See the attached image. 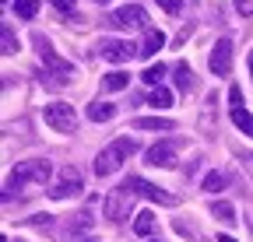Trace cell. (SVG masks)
<instances>
[{
  "instance_id": "obj_5",
  "label": "cell",
  "mask_w": 253,
  "mask_h": 242,
  "mask_svg": "<svg viewBox=\"0 0 253 242\" xmlns=\"http://www.w3.org/2000/svg\"><path fill=\"white\" fill-rule=\"evenodd\" d=\"M42 119H46V127H53L56 134H74V130H78V112H74V105H67V102L46 105V109H42Z\"/></svg>"
},
{
  "instance_id": "obj_1",
  "label": "cell",
  "mask_w": 253,
  "mask_h": 242,
  "mask_svg": "<svg viewBox=\"0 0 253 242\" xmlns=\"http://www.w3.org/2000/svg\"><path fill=\"white\" fill-rule=\"evenodd\" d=\"M134 151H137V140H134V137H120V140H113L109 147L99 151V158H95V172H99V175H113V172H120V165L130 158Z\"/></svg>"
},
{
  "instance_id": "obj_2",
  "label": "cell",
  "mask_w": 253,
  "mask_h": 242,
  "mask_svg": "<svg viewBox=\"0 0 253 242\" xmlns=\"http://www.w3.org/2000/svg\"><path fill=\"white\" fill-rule=\"evenodd\" d=\"M36 46H39V60H42V67H49V74H46V77H53V84H71V81L78 77V67L71 64V60L56 56V49H53L42 35H36Z\"/></svg>"
},
{
  "instance_id": "obj_30",
  "label": "cell",
  "mask_w": 253,
  "mask_h": 242,
  "mask_svg": "<svg viewBox=\"0 0 253 242\" xmlns=\"http://www.w3.org/2000/svg\"><path fill=\"white\" fill-rule=\"evenodd\" d=\"M250 74H253V53H250Z\"/></svg>"
},
{
  "instance_id": "obj_14",
  "label": "cell",
  "mask_w": 253,
  "mask_h": 242,
  "mask_svg": "<svg viewBox=\"0 0 253 242\" xmlns=\"http://www.w3.org/2000/svg\"><path fill=\"white\" fill-rule=\"evenodd\" d=\"M211 210H214V218H218L221 225H236V221H239V218H236V207H232L229 200H214Z\"/></svg>"
},
{
  "instance_id": "obj_8",
  "label": "cell",
  "mask_w": 253,
  "mask_h": 242,
  "mask_svg": "<svg viewBox=\"0 0 253 242\" xmlns=\"http://www.w3.org/2000/svg\"><path fill=\"white\" fill-rule=\"evenodd\" d=\"M81 190H84L81 172H78L74 165H63V169H60V179H56L53 190H49V197H53V200H67V197H78Z\"/></svg>"
},
{
  "instance_id": "obj_6",
  "label": "cell",
  "mask_w": 253,
  "mask_h": 242,
  "mask_svg": "<svg viewBox=\"0 0 253 242\" xmlns=\"http://www.w3.org/2000/svg\"><path fill=\"white\" fill-rule=\"evenodd\" d=\"M130 207H134V190H130V186H116V190H109L106 200H102V214H106L109 221H123L126 214H130Z\"/></svg>"
},
{
  "instance_id": "obj_26",
  "label": "cell",
  "mask_w": 253,
  "mask_h": 242,
  "mask_svg": "<svg viewBox=\"0 0 253 242\" xmlns=\"http://www.w3.org/2000/svg\"><path fill=\"white\" fill-rule=\"evenodd\" d=\"M229 102H232V109H236V105H243V92H239V84H232V88H229Z\"/></svg>"
},
{
  "instance_id": "obj_20",
  "label": "cell",
  "mask_w": 253,
  "mask_h": 242,
  "mask_svg": "<svg viewBox=\"0 0 253 242\" xmlns=\"http://www.w3.org/2000/svg\"><path fill=\"white\" fill-rule=\"evenodd\" d=\"M148 102H151L155 109H169V105H172V92H169V88H151Z\"/></svg>"
},
{
  "instance_id": "obj_22",
  "label": "cell",
  "mask_w": 253,
  "mask_h": 242,
  "mask_svg": "<svg viewBox=\"0 0 253 242\" xmlns=\"http://www.w3.org/2000/svg\"><path fill=\"white\" fill-rule=\"evenodd\" d=\"M134 232H137V235H151V232H155V214H151V210H141V214H137Z\"/></svg>"
},
{
  "instance_id": "obj_15",
  "label": "cell",
  "mask_w": 253,
  "mask_h": 242,
  "mask_svg": "<svg viewBox=\"0 0 253 242\" xmlns=\"http://www.w3.org/2000/svg\"><path fill=\"white\" fill-rule=\"evenodd\" d=\"M113 112H116V105H109V102H91L88 105V119H91V123H106V119H113Z\"/></svg>"
},
{
  "instance_id": "obj_29",
  "label": "cell",
  "mask_w": 253,
  "mask_h": 242,
  "mask_svg": "<svg viewBox=\"0 0 253 242\" xmlns=\"http://www.w3.org/2000/svg\"><path fill=\"white\" fill-rule=\"evenodd\" d=\"M218 242H236V239L232 235H218Z\"/></svg>"
},
{
  "instance_id": "obj_12",
  "label": "cell",
  "mask_w": 253,
  "mask_h": 242,
  "mask_svg": "<svg viewBox=\"0 0 253 242\" xmlns=\"http://www.w3.org/2000/svg\"><path fill=\"white\" fill-rule=\"evenodd\" d=\"M166 46V32H162V28H144V42H141V56H155L158 49H162Z\"/></svg>"
},
{
  "instance_id": "obj_27",
  "label": "cell",
  "mask_w": 253,
  "mask_h": 242,
  "mask_svg": "<svg viewBox=\"0 0 253 242\" xmlns=\"http://www.w3.org/2000/svg\"><path fill=\"white\" fill-rule=\"evenodd\" d=\"M158 4H162V7H166L169 14H176V11H179V4H183V0H158Z\"/></svg>"
},
{
  "instance_id": "obj_23",
  "label": "cell",
  "mask_w": 253,
  "mask_h": 242,
  "mask_svg": "<svg viewBox=\"0 0 253 242\" xmlns=\"http://www.w3.org/2000/svg\"><path fill=\"white\" fill-rule=\"evenodd\" d=\"M204 190H208V193L225 190V175H221V172H208V175H204Z\"/></svg>"
},
{
  "instance_id": "obj_31",
  "label": "cell",
  "mask_w": 253,
  "mask_h": 242,
  "mask_svg": "<svg viewBox=\"0 0 253 242\" xmlns=\"http://www.w3.org/2000/svg\"><path fill=\"white\" fill-rule=\"evenodd\" d=\"M99 4H106V0H99Z\"/></svg>"
},
{
  "instance_id": "obj_21",
  "label": "cell",
  "mask_w": 253,
  "mask_h": 242,
  "mask_svg": "<svg viewBox=\"0 0 253 242\" xmlns=\"http://www.w3.org/2000/svg\"><path fill=\"white\" fill-rule=\"evenodd\" d=\"M176 88L179 92H190V88H194V70L186 64H176Z\"/></svg>"
},
{
  "instance_id": "obj_24",
  "label": "cell",
  "mask_w": 253,
  "mask_h": 242,
  "mask_svg": "<svg viewBox=\"0 0 253 242\" xmlns=\"http://www.w3.org/2000/svg\"><path fill=\"white\" fill-rule=\"evenodd\" d=\"M0 35H4V56H11V53H18V39H14V28L4 21V32H0Z\"/></svg>"
},
{
  "instance_id": "obj_7",
  "label": "cell",
  "mask_w": 253,
  "mask_h": 242,
  "mask_svg": "<svg viewBox=\"0 0 253 242\" xmlns=\"http://www.w3.org/2000/svg\"><path fill=\"white\" fill-rule=\"evenodd\" d=\"M141 53V46L126 42V39H102L99 42V56L106 64H130V60Z\"/></svg>"
},
{
  "instance_id": "obj_16",
  "label": "cell",
  "mask_w": 253,
  "mask_h": 242,
  "mask_svg": "<svg viewBox=\"0 0 253 242\" xmlns=\"http://www.w3.org/2000/svg\"><path fill=\"white\" fill-rule=\"evenodd\" d=\"M126 84H130V74H123V70H109V74L102 77V88H106V92H123Z\"/></svg>"
},
{
  "instance_id": "obj_17",
  "label": "cell",
  "mask_w": 253,
  "mask_h": 242,
  "mask_svg": "<svg viewBox=\"0 0 253 242\" xmlns=\"http://www.w3.org/2000/svg\"><path fill=\"white\" fill-rule=\"evenodd\" d=\"M232 123H236L246 137H253V116L246 112V105H236V109H232Z\"/></svg>"
},
{
  "instance_id": "obj_18",
  "label": "cell",
  "mask_w": 253,
  "mask_h": 242,
  "mask_svg": "<svg viewBox=\"0 0 253 242\" xmlns=\"http://www.w3.org/2000/svg\"><path fill=\"white\" fill-rule=\"evenodd\" d=\"M162 77H166V64H151V67L141 74V81L151 84V88H162Z\"/></svg>"
},
{
  "instance_id": "obj_9",
  "label": "cell",
  "mask_w": 253,
  "mask_h": 242,
  "mask_svg": "<svg viewBox=\"0 0 253 242\" xmlns=\"http://www.w3.org/2000/svg\"><path fill=\"white\" fill-rule=\"evenodd\" d=\"M123 186H130V190H134V197H148V200H155V204H166V207H176V204H179V197H176V193H166L162 186L148 183V179H141V175H130Z\"/></svg>"
},
{
  "instance_id": "obj_13",
  "label": "cell",
  "mask_w": 253,
  "mask_h": 242,
  "mask_svg": "<svg viewBox=\"0 0 253 242\" xmlns=\"http://www.w3.org/2000/svg\"><path fill=\"white\" fill-rule=\"evenodd\" d=\"M176 123L172 119H166V116H141V119H134V130H172Z\"/></svg>"
},
{
  "instance_id": "obj_11",
  "label": "cell",
  "mask_w": 253,
  "mask_h": 242,
  "mask_svg": "<svg viewBox=\"0 0 253 242\" xmlns=\"http://www.w3.org/2000/svg\"><path fill=\"white\" fill-rule=\"evenodd\" d=\"M176 147H179V140H162V144L144 151V162L155 165V169H172L176 165Z\"/></svg>"
},
{
  "instance_id": "obj_4",
  "label": "cell",
  "mask_w": 253,
  "mask_h": 242,
  "mask_svg": "<svg viewBox=\"0 0 253 242\" xmlns=\"http://www.w3.org/2000/svg\"><path fill=\"white\" fill-rule=\"evenodd\" d=\"M106 25H109V28H116V32H134V28H151V25H148V14H144V7H137V4H126V7H116V11H109Z\"/></svg>"
},
{
  "instance_id": "obj_25",
  "label": "cell",
  "mask_w": 253,
  "mask_h": 242,
  "mask_svg": "<svg viewBox=\"0 0 253 242\" xmlns=\"http://www.w3.org/2000/svg\"><path fill=\"white\" fill-rule=\"evenodd\" d=\"M74 4H78V0H53V7H56V11H63V14H71V11H74Z\"/></svg>"
},
{
  "instance_id": "obj_19",
  "label": "cell",
  "mask_w": 253,
  "mask_h": 242,
  "mask_svg": "<svg viewBox=\"0 0 253 242\" xmlns=\"http://www.w3.org/2000/svg\"><path fill=\"white\" fill-rule=\"evenodd\" d=\"M14 14L25 18V21H32L39 14V0H14Z\"/></svg>"
},
{
  "instance_id": "obj_10",
  "label": "cell",
  "mask_w": 253,
  "mask_h": 242,
  "mask_svg": "<svg viewBox=\"0 0 253 242\" xmlns=\"http://www.w3.org/2000/svg\"><path fill=\"white\" fill-rule=\"evenodd\" d=\"M208 67L214 77H229L232 74V39H218L211 56H208Z\"/></svg>"
},
{
  "instance_id": "obj_3",
  "label": "cell",
  "mask_w": 253,
  "mask_h": 242,
  "mask_svg": "<svg viewBox=\"0 0 253 242\" xmlns=\"http://www.w3.org/2000/svg\"><path fill=\"white\" fill-rule=\"evenodd\" d=\"M53 175V165L49 162H39V158H32V162H21L11 175H7V190H4V197H11L14 190H21L25 183H42L46 186V179Z\"/></svg>"
},
{
  "instance_id": "obj_28",
  "label": "cell",
  "mask_w": 253,
  "mask_h": 242,
  "mask_svg": "<svg viewBox=\"0 0 253 242\" xmlns=\"http://www.w3.org/2000/svg\"><path fill=\"white\" fill-rule=\"evenodd\" d=\"M236 11H239V14H250V11H253V0H236Z\"/></svg>"
}]
</instances>
